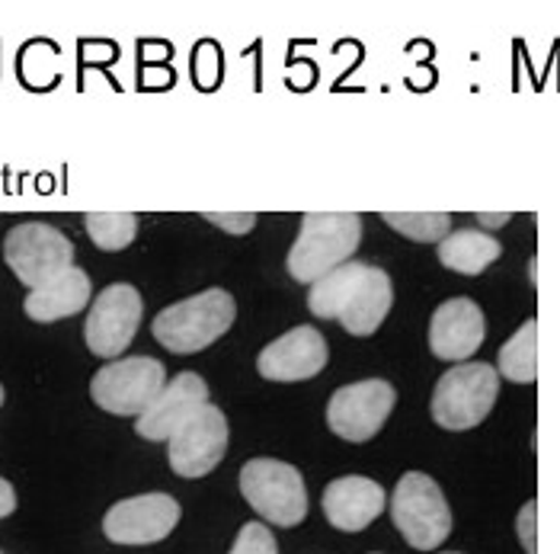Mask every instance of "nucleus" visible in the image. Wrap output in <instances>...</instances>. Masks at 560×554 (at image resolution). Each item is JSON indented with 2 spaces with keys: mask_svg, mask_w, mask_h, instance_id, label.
I'll return each mask as SVG.
<instances>
[{
  "mask_svg": "<svg viewBox=\"0 0 560 554\" xmlns=\"http://www.w3.org/2000/svg\"><path fill=\"white\" fill-rule=\"evenodd\" d=\"M394 304L388 273L372 263L349 259L317 279L307 292L311 314L324 321H340L352 337H369L382 327Z\"/></svg>",
  "mask_w": 560,
  "mask_h": 554,
  "instance_id": "obj_1",
  "label": "nucleus"
},
{
  "mask_svg": "<svg viewBox=\"0 0 560 554\" xmlns=\"http://www.w3.org/2000/svg\"><path fill=\"white\" fill-rule=\"evenodd\" d=\"M362 244V218L355 212H307L302 231L289 251L285 269L292 279L314 286L337 266L349 263V256Z\"/></svg>",
  "mask_w": 560,
  "mask_h": 554,
  "instance_id": "obj_2",
  "label": "nucleus"
},
{
  "mask_svg": "<svg viewBox=\"0 0 560 554\" xmlns=\"http://www.w3.org/2000/svg\"><path fill=\"white\" fill-rule=\"evenodd\" d=\"M234 318H237L234 296H228L224 289H206L199 296H189V299L164 308L154 318L151 334L171 353L189 356V353L212 346L218 337H224L231 331Z\"/></svg>",
  "mask_w": 560,
  "mask_h": 554,
  "instance_id": "obj_3",
  "label": "nucleus"
},
{
  "mask_svg": "<svg viewBox=\"0 0 560 554\" xmlns=\"http://www.w3.org/2000/svg\"><path fill=\"white\" fill-rule=\"evenodd\" d=\"M390 519L417 552H435L452 535V510L442 487L423 471H407L390 494Z\"/></svg>",
  "mask_w": 560,
  "mask_h": 554,
  "instance_id": "obj_4",
  "label": "nucleus"
},
{
  "mask_svg": "<svg viewBox=\"0 0 560 554\" xmlns=\"http://www.w3.org/2000/svg\"><path fill=\"white\" fill-rule=\"evenodd\" d=\"M500 394V372L490 362H462L432 388V420L442 429H475L487 420Z\"/></svg>",
  "mask_w": 560,
  "mask_h": 554,
  "instance_id": "obj_5",
  "label": "nucleus"
},
{
  "mask_svg": "<svg viewBox=\"0 0 560 554\" xmlns=\"http://www.w3.org/2000/svg\"><path fill=\"white\" fill-rule=\"evenodd\" d=\"M241 494L259 519L292 529L307 516V487L302 471L279 459H250L241 469Z\"/></svg>",
  "mask_w": 560,
  "mask_h": 554,
  "instance_id": "obj_6",
  "label": "nucleus"
},
{
  "mask_svg": "<svg viewBox=\"0 0 560 554\" xmlns=\"http://www.w3.org/2000/svg\"><path fill=\"white\" fill-rule=\"evenodd\" d=\"M167 369L151 359V356H126L109 366H103L93 382H90V397L96 407L116 417H141L158 394L167 388Z\"/></svg>",
  "mask_w": 560,
  "mask_h": 554,
  "instance_id": "obj_7",
  "label": "nucleus"
},
{
  "mask_svg": "<svg viewBox=\"0 0 560 554\" xmlns=\"http://www.w3.org/2000/svg\"><path fill=\"white\" fill-rule=\"evenodd\" d=\"M3 259L13 276L33 292L51 276L74 266V244L45 221H23L7 231L3 238Z\"/></svg>",
  "mask_w": 560,
  "mask_h": 554,
  "instance_id": "obj_8",
  "label": "nucleus"
},
{
  "mask_svg": "<svg viewBox=\"0 0 560 554\" xmlns=\"http://www.w3.org/2000/svg\"><path fill=\"white\" fill-rule=\"evenodd\" d=\"M397 391L385 379H365L337 388L327 404V427L346 442H369L388 424Z\"/></svg>",
  "mask_w": 560,
  "mask_h": 554,
  "instance_id": "obj_9",
  "label": "nucleus"
},
{
  "mask_svg": "<svg viewBox=\"0 0 560 554\" xmlns=\"http://www.w3.org/2000/svg\"><path fill=\"white\" fill-rule=\"evenodd\" d=\"M141 311H144V304H141V296L135 286L129 282L106 286L90 304V314H86L84 341L90 353L116 362L138 334Z\"/></svg>",
  "mask_w": 560,
  "mask_h": 554,
  "instance_id": "obj_10",
  "label": "nucleus"
},
{
  "mask_svg": "<svg viewBox=\"0 0 560 554\" xmlns=\"http://www.w3.org/2000/svg\"><path fill=\"white\" fill-rule=\"evenodd\" d=\"M179 522V504L171 494H138L113 504L103 516V532L116 545L164 542Z\"/></svg>",
  "mask_w": 560,
  "mask_h": 554,
  "instance_id": "obj_11",
  "label": "nucleus"
},
{
  "mask_svg": "<svg viewBox=\"0 0 560 554\" xmlns=\"http://www.w3.org/2000/svg\"><path fill=\"white\" fill-rule=\"evenodd\" d=\"M228 452V420L215 404H206L171 436V469L179 477H206Z\"/></svg>",
  "mask_w": 560,
  "mask_h": 554,
  "instance_id": "obj_12",
  "label": "nucleus"
},
{
  "mask_svg": "<svg viewBox=\"0 0 560 554\" xmlns=\"http://www.w3.org/2000/svg\"><path fill=\"white\" fill-rule=\"evenodd\" d=\"M330 359L327 341L317 327L304 324L289 334H282L279 341H272L257 359V369L262 379L269 382H304L314 379L317 372H324Z\"/></svg>",
  "mask_w": 560,
  "mask_h": 554,
  "instance_id": "obj_13",
  "label": "nucleus"
},
{
  "mask_svg": "<svg viewBox=\"0 0 560 554\" xmlns=\"http://www.w3.org/2000/svg\"><path fill=\"white\" fill-rule=\"evenodd\" d=\"M209 404V384L196 372H179L167 388L158 394V401L138 417V436L151 442H171V436L192 420L202 407Z\"/></svg>",
  "mask_w": 560,
  "mask_h": 554,
  "instance_id": "obj_14",
  "label": "nucleus"
},
{
  "mask_svg": "<svg viewBox=\"0 0 560 554\" xmlns=\"http://www.w3.org/2000/svg\"><path fill=\"white\" fill-rule=\"evenodd\" d=\"M487 337L483 311L471 299H448L432 311L430 349L445 362L471 359Z\"/></svg>",
  "mask_w": 560,
  "mask_h": 554,
  "instance_id": "obj_15",
  "label": "nucleus"
},
{
  "mask_svg": "<svg viewBox=\"0 0 560 554\" xmlns=\"http://www.w3.org/2000/svg\"><path fill=\"white\" fill-rule=\"evenodd\" d=\"M388 507L385 487L362 474H346L327 484L324 490V516L340 532H362L369 529Z\"/></svg>",
  "mask_w": 560,
  "mask_h": 554,
  "instance_id": "obj_16",
  "label": "nucleus"
},
{
  "mask_svg": "<svg viewBox=\"0 0 560 554\" xmlns=\"http://www.w3.org/2000/svg\"><path fill=\"white\" fill-rule=\"evenodd\" d=\"M90 296H93L90 276L81 266H68L65 273L51 276L39 289H33L23 301V311L39 324H51V321H61V318L84 311Z\"/></svg>",
  "mask_w": 560,
  "mask_h": 554,
  "instance_id": "obj_17",
  "label": "nucleus"
},
{
  "mask_svg": "<svg viewBox=\"0 0 560 554\" xmlns=\"http://www.w3.org/2000/svg\"><path fill=\"white\" fill-rule=\"evenodd\" d=\"M503 247L497 238L477 231V228H462V231H452L442 244H439V259L442 266H448L452 273H462V276H480L493 259H500Z\"/></svg>",
  "mask_w": 560,
  "mask_h": 554,
  "instance_id": "obj_18",
  "label": "nucleus"
},
{
  "mask_svg": "<svg viewBox=\"0 0 560 554\" xmlns=\"http://www.w3.org/2000/svg\"><path fill=\"white\" fill-rule=\"evenodd\" d=\"M497 372L516 384H532L538 379V321L535 318H528L516 334L500 346Z\"/></svg>",
  "mask_w": 560,
  "mask_h": 554,
  "instance_id": "obj_19",
  "label": "nucleus"
},
{
  "mask_svg": "<svg viewBox=\"0 0 560 554\" xmlns=\"http://www.w3.org/2000/svg\"><path fill=\"white\" fill-rule=\"evenodd\" d=\"M86 234L100 251H126L138 234V218L131 212H90Z\"/></svg>",
  "mask_w": 560,
  "mask_h": 554,
  "instance_id": "obj_20",
  "label": "nucleus"
},
{
  "mask_svg": "<svg viewBox=\"0 0 560 554\" xmlns=\"http://www.w3.org/2000/svg\"><path fill=\"white\" fill-rule=\"evenodd\" d=\"M385 224L400 231L410 241L442 244L452 234V215L448 212H382Z\"/></svg>",
  "mask_w": 560,
  "mask_h": 554,
  "instance_id": "obj_21",
  "label": "nucleus"
},
{
  "mask_svg": "<svg viewBox=\"0 0 560 554\" xmlns=\"http://www.w3.org/2000/svg\"><path fill=\"white\" fill-rule=\"evenodd\" d=\"M228 554H279V545H276V539H272V532L266 526L247 522L237 532V539H234V545H231Z\"/></svg>",
  "mask_w": 560,
  "mask_h": 554,
  "instance_id": "obj_22",
  "label": "nucleus"
},
{
  "mask_svg": "<svg viewBox=\"0 0 560 554\" xmlns=\"http://www.w3.org/2000/svg\"><path fill=\"white\" fill-rule=\"evenodd\" d=\"M516 532L525 554H538V504H535V500H528V504L518 510Z\"/></svg>",
  "mask_w": 560,
  "mask_h": 554,
  "instance_id": "obj_23",
  "label": "nucleus"
},
{
  "mask_svg": "<svg viewBox=\"0 0 560 554\" xmlns=\"http://www.w3.org/2000/svg\"><path fill=\"white\" fill-rule=\"evenodd\" d=\"M202 218L218 224V228H224L228 234H247L257 224V215L254 212H202Z\"/></svg>",
  "mask_w": 560,
  "mask_h": 554,
  "instance_id": "obj_24",
  "label": "nucleus"
},
{
  "mask_svg": "<svg viewBox=\"0 0 560 554\" xmlns=\"http://www.w3.org/2000/svg\"><path fill=\"white\" fill-rule=\"evenodd\" d=\"M13 510H16V490L7 477H0V519H7Z\"/></svg>",
  "mask_w": 560,
  "mask_h": 554,
  "instance_id": "obj_25",
  "label": "nucleus"
},
{
  "mask_svg": "<svg viewBox=\"0 0 560 554\" xmlns=\"http://www.w3.org/2000/svg\"><path fill=\"white\" fill-rule=\"evenodd\" d=\"M477 218H480V224H483V228H497V224H506V221H510V215L503 212V215H477Z\"/></svg>",
  "mask_w": 560,
  "mask_h": 554,
  "instance_id": "obj_26",
  "label": "nucleus"
},
{
  "mask_svg": "<svg viewBox=\"0 0 560 554\" xmlns=\"http://www.w3.org/2000/svg\"><path fill=\"white\" fill-rule=\"evenodd\" d=\"M0 404H3V384H0Z\"/></svg>",
  "mask_w": 560,
  "mask_h": 554,
  "instance_id": "obj_27",
  "label": "nucleus"
},
{
  "mask_svg": "<svg viewBox=\"0 0 560 554\" xmlns=\"http://www.w3.org/2000/svg\"><path fill=\"white\" fill-rule=\"evenodd\" d=\"M445 554H455V552H445Z\"/></svg>",
  "mask_w": 560,
  "mask_h": 554,
  "instance_id": "obj_28",
  "label": "nucleus"
},
{
  "mask_svg": "<svg viewBox=\"0 0 560 554\" xmlns=\"http://www.w3.org/2000/svg\"><path fill=\"white\" fill-rule=\"evenodd\" d=\"M0 554H3V552H0Z\"/></svg>",
  "mask_w": 560,
  "mask_h": 554,
  "instance_id": "obj_29",
  "label": "nucleus"
}]
</instances>
